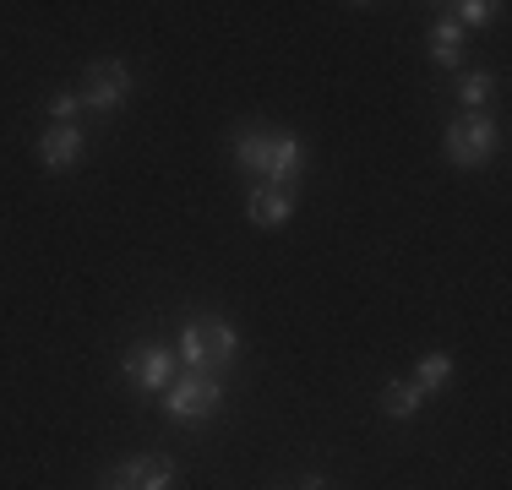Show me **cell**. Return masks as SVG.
<instances>
[{
	"instance_id": "1",
	"label": "cell",
	"mask_w": 512,
	"mask_h": 490,
	"mask_svg": "<svg viewBox=\"0 0 512 490\" xmlns=\"http://www.w3.org/2000/svg\"><path fill=\"white\" fill-rule=\"evenodd\" d=\"M235 327L218 322V316H197V322H186V333H180V365L197 376H213L224 371L229 360H235Z\"/></svg>"
},
{
	"instance_id": "2",
	"label": "cell",
	"mask_w": 512,
	"mask_h": 490,
	"mask_svg": "<svg viewBox=\"0 0 512 490\" xmlns=\"http://www.w3.org/2000/svg\"><path fill=\"white\" fill-rule=\"evenodd\" d=\"M224 409V382L218 376H197L186 371L180 382L164 387V414L175 425H197V420H213V414Z\"/></svg>"
},
{
	"instance_id": "3",
	"label": "cell",
	"mask_w": 512,
	"mask_h": 490,
	"mask_svg": "<svg viewBox=\"0 0 512 490\" xmlns=\"http://www.w3.org/2000/svg\"><path fill=\"white\" fill-rule=\"evenodd\" d=\"M496 142H502V131L491 126L485 115H458L453 126H447V164H458V169H480L485 158L496 153Z\"/></svg>"
},
{
	"instance_id": "4",
	"label": "cell",
	"mask_w": 512,
	"mask_h": 490,
	"mask_svg": "<svg viewBox=\"0 0 512 490\" xmlns=\"http://www.w3.org/2000/svg\"><path fill=\"white\" fill-rule=\"evenodd\" d=\"M126 98H131V71L120 66V60H99V66H88V77H82V109L115 115Z\"/></svg>"
},
{
	"instance_id": "5",
	"label": "cell",
	"mask_w": 512,
	"mask_h": 490,
	"mask_svg": "<svg viewBox=\"0 0 512 490\" xmlns=\"http://www.w3.org/2000/svg\"><path fill=\"white\" fill-rule=\"evenodd\" d=\"M126 382L148 387V392H164L169 382H175V349H164V343H142V349L126 354Z\"/></svg>"
},
{
	"instance_id": "6",
	"label": "cell",
	"mask_w": 512,
	"mask_h": 490,
	"mask_svg": "<svg viewBox=\"0 0 512 490\" xmlns=\"http://www.w3.org/2000/svg\"><path fill=\"white\" fill-rule=\"evenodd\" d=\"M104 490H175V463L169 458H131L109 469Z\"/></svg>"
},
{
	"instance_id": "7",
	"label": "cell",
	"mask_w": 512,
	"mask_h": 490,
	"mask_svg": "<svg viewBox=\"0 0 512 490\" xmlns=\"http://www.w3.org/2000/svg\"><path fill=\"white\" fill-rule=\"evenodd\" d=\"M82 153H88V137H82L77 126H50V131L39 137V164L50 169V175H66V169H77Z\"/></svg>"
},
{
	"instance_id": "8",
	"label": "cell",
	"mask_w": 512,
	"mask_h": 490,
	"mask_svg": "<svg viewBox=\"0 0 512 490\" xmlns=\"http://www.w3.org/2000/svg\"><path fill=\"white\" fill-rule=\"evenodd\" d=\"M267 158H273V131H267V126H240L235 131V164H240V175L256 180V186H267Z\"/></svg>"
},
{
	"instance_id": "9",
	"label": "cell",
	"mask_w": 512,
	"mask_h": 490,
	"mask_svg": "<svg viewBox=\"0 0 512 490\" xmlns=\"http://www.w3.org/2000/svg\"><path fill=\"white\" fill-rule=\"evenodd\" d=\"M300 164H306V142H300L295 131H273V158H267V186L295 191Z\"/></svg>"
},
{
	"instance_id": "10",
	"label": "cell",
	"mask_w": 512,
	"mask_h": 490,
	"mask_svg": "<svg viewBox=\"0 0 512 490\" xmlns=\"http://www.w3.org/2000/svg\"><path fill=\"white\" fill-rule=\"evenodd\" d=\"M289 213H295V191H278V186H256L251 202H246V218H251L256 229L289 224Z\"/></svg>"
},
{
	"instance_id": "11",
	"label": "cell",
	"mask_w": 512,
	"mask_h": 490,
	"mask_svg": "<svg viewBox=\"0 0 512 490\" xmlns=\"http://www.w3.org/2000/svg\"><path fill=\"white\" fill-rule=\"evenodd\" d=\"M425 44H431V60H436L442 71H453L458 60H463V28H458L453 17H442V22H436V28H431V39H425Z\"/></svg>"
},
{
	"instance_id": "12",
	"label": "cell",
	"mask_w": 512,
	"mask_h": 490,
	"mask_svg": "<svg viewBox=\"0 0 512 490\" xmlns=\"http://www.w3.org/2000/svg\"><path fill=\"white\" fill-rule=\"evenodd\" d=\"M420 403H425V392L414 382H387L382 387V414H387V420H414Z\"/></svg>"
},
{
	"instance_id": "13",
	"label": "cell",
	"mask_w": 512,
	"mask_h": 490,
	"mask_svg": "<svg viewBox=\"0 0 512 490\" xmlns=\"http://www.w3.org/2000/svg\"><path fill=\"white\" fill-rule=\"evenodd\" d=\"M447 376H453V354H420V371H414V387L425 392V398H431V392H442L447 387Z\"/></svg>"
},
{
	"instance_id": "14",
	"label": "cell",
	"mask_w": 512,
	"mask_h": 490,
	"mask_svg": "<svg viewBox=\"0 0 512 490\" xmlns=\"http://www.w3.org/2000/svg\"><path fill=\"white\" fill-rule=\"evenodd\" d=\"M491 93H496V77H491V71H463V77H458V104L469 109V115H480V104H485Z\"/></svg>"
},
{
	"instance_id": "15",
	"label": "cell",
	"mask_w": 512,
	"mask_h": 490,
	"mask_svg": "<svg viewBox=\"0 0 512 490\" xmlns=\"http://www.w3.org/2000/svg\"><path fill=\"white\" fill-rule=\"evenodd\" d=\"M458 11V28H485V22H496V11H502V6H496V0H463V6H453Z\"/></svg>"
},
{
	"instance_id": "16",
	"label": "cell",
	"mask_w": 512,
	"mask_h": 490,
	"mask_svg": "<svg viewBox=\"0 0 512 490\" xmlns=\"http://www.w3.org/2000/svg\"><path fill=\"white\" fill-rule=\"evenodd\" d=\"M77 115H82V93H55L50 98V120H55V126H77Z\"/></svg>"
},
{
	"instance_id": "17",
	"label": "cell",
	"mask_w": 512,
	"mask_h": 490,
	"mask_svg": "<svg viewBox=\"0 0 512 490\" xmlns=\"http://www.w3.org/2000/svg\"><path fill=\"white\" fill-rule=\"evenodd\" d=\"M300 490H327V485H322V474H306V485H300Z\"/></svg>"
}]
</instances>
